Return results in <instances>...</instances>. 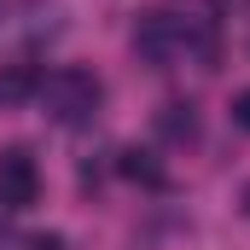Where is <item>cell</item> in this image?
Instances as JSON below:
<instances>
[{
	"mask_svg": "<svg viewBox=\"0 0 250 250\" xmlns=\"http://www.w3.org/2000/svg\"><path fill=\"white\" fill-rule=\"evenodd\" d=\"M35 99L47 105V117H53V123L76 128V123H87V117L99 111L105 87H99V76H93V70H82V64H64V70H53V76H41Z\"/></svg>",
	"mask_w": 250,
	"mask_h": 250,
	"instance_id": "1",
	"label": "cell"
},
{
	"mask_svg": "<svg viewBox=\"0 0 250 250\" xmlns=\"http://www.w3.org/2000/svg\"><path fill=\"white\" fill-rule=\"evenodd\" d=\"M157 134H163V140H175V146L192 140V134H198V111H192L187 99H169V105L157 111Z\"/></svg>",
	"mask_w": 250,
	"mask_h": 250,
	"instance_id": "4",
	"label": "cell"
},
{
	"mask_svg": "<svg viewBox=\"0 0 250 250\" xmlns=\"http://www.w3.org/2000/svg\"><path fill=\"white\" fill-rule=\"evenodd\" d=\"M117 169H123L128 181H140V187H163V163L151 151H140V146H128L123 157H117Z\"/></svg>",
	"mask_w": 250,
	"mask_h": 250,
	"instance_id": "6",
	"label": "cell"
},
{
	"mask_svg": "<svg viewBox=\"0 0 250 250\" xmlns=\"http://www.w3.org/2000/svg\"><path fill=\"white\" fill-rule=\"evenodd\" d=\"M35 87H41L35 70H23V64H0V105H23Z\"/></svg>",
	"mask_w": 250,
	"mask_h": 250,
	"instance_id": "5",
	"label": "cell"
},
{
	"mask_svg": "<svg viewBox=\"0 0 250 250\" xmlns=\"http://www.w3.org/2000/svg\"><path fill=\"white\" fill-rule=\"evenodd\" d=\"M41 198V169L23 146L0 151V209H29Z\"/></svg>",
	"mask_w": 250,
	"mask_h": 250,
	"instance_id": "2",
	"label": "cell"
},
{
	"mask_svg": "<svg viewBox=\"0 0 250 250\" xmlns=\"http://www.w3.org/2000/svg\"><path fill=\"white\" fill-rule=\"evenodd\" d=\"M233 123H239V128H250V87L233 99Z\"/></svg>",
	"mask_w": 250,
	"mask_h": 250,
	"instance_id": "7",
	"label": "cell"
},
{
	"mask_svg": "<svg viewBox=\"0 0 250 250\" xmlns=\"http://www.w3.org/2000/svg\"><path fill=\"white\" fill-rule=\"evenodd\" d=\"M134 53H140V64L163 70V64L181 53V29H175V18H169V12H146V18L134 23Z\"/></svg>",
	"mask_w": 250,
	"mask_h": 250,
	"instance_id": "3",
	"label": "cell"
},
{
	"mask_svg": "<svg viewBox=\"0 0 250 250\" xmlns=\"http://www.w3.org/2000/svg\"><path fill=\"white\" fill-rule=\"evenodd\" d=\"M245 209H250V187H245Z\"/></svg>",
	"mask_w": 250,
	"mask_h": 250,
	"instance_id": "9",
	"label": "cell"
},
{
	"mask_svg": "<svg viewBox=\"0 0 250 250\" xmlns=\"http://www.w3.org/2000/svg\"><path fill=\"white\" fill-rule=\"evenodd\" d=\"M29 250H59V239L47 233V239H29Z\"/></svg>",
	"mask_w": 250,
	"mask_h": 250,
	"instance_id": "8",
	"label": "cell"
}]
</instances>
